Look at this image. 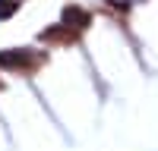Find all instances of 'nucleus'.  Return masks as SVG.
<instances>
[{"label": "nucleus", "mask_w": 158, "mask_h": 151, "mask_svg": "<svg viewBox=\"0 0 158 151\" xmlns=\"http://www.w3.org/2000/svg\"><path fill=\"white\" fill-rule=\"evenodd\" d=\"M48 63L44 50H32V47H6L0 50V69H6L13 76H35Z\"/></svg>", "instance_id": "obj_1"}, {"label": "nucleus", "mask_w": 158, "mask_h": 151, "mask_svg": "<svg viewBox=\"0 0 158 151\" xmlns=\"http://www.w3.org/2000/svg\"><path fill=\"white\" fill-rule=\"evenodd\" d=\"M60 22L67 25V29H73V32L82 35L89 25H92V13H89L85 6H79V3H67L63 13H60Z\"/></svg>", "instance_id": "obj_2"}, {"label": "nucleus", "mask_w": 158, "mask_h": 151, "mask_svg": "<svg viewBox=\"0 0 158 151\" xmlns=\"http://www.w3.org/2000/svg\"><path fill=\"white\" fill-rule=\"evenodd\" d=\"M38 41L41 44H76L79 41V32H73V29H67V25H51V29H44L41 35H38Z\"/></svg>", "instance_id": "obj_3"}, {"label": "nucleus", "mask_w": 158, "mask_h": 151, "mask_svg": "<svg viewBox=\"0 0 158 151\" xmlns=\"http://www.w3.org/2000/svg\"><path fill=\"white\" fill-rule=\"evenodd\" d=\"M19 3H22V0H0V19H10V16H16Z\"/></svg>", "instance_id": "obj_4"}, {"label": "nucleus", "mask_w": 158, "mask_h": 151, "mask_svg": "<svg viewBox=\"0 0 158 151\" xmlns=\"http://www.w3.org/2000/svg\"><path fill=\"white\" fill-rule=\"evenodd\" d=\"M0 88H3V82H0Z\"/></svg>", "instance_id": "obj_5"}]
</instances>
